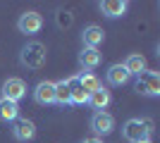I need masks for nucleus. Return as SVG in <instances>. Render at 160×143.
I'll return each instance as SVG.
<instances>
[{
  "instance_id": "obj_1",
  "label": "nucleus",
  "mask_w": 160,
  "mask_h": 143,
  "mask_svg": "<svg viewBox=\"0 0 160 143\" xmlns=\"http://www.w3.org/2000/svg\"><path fill=\"white\" fill-rule=\"evenodd\" d=\"M155 131V124L151 119H143V117H132L122 124V138L127 143H143L151 141Z\"/></svg>"
},
{
  "instance_id": "obj_2",
  "label": "nucleus",
  "mask_w": 160,
  "mask_h": 143,
  "mask_svg": "<svg viewBox=\"0 0 160 143\" xmlns=\"http://www.w3.org/2000/svg\"><path fill=\"white\" fill-rule=\"evenodd\" d=\"M46 60H48V48L43 45V43H38V41H29L27 45L19 50V64L24 69L36 72V69L46 67Z\"/></svg>"
},
{
  "instance_id": "obj_3",
  "label": "nucleus",
  "mask_w": 160,
  "mask_h": 143,
  "mask_svg": "<svg viewBox=\"0 0 160 143\" xmlns=\"http://www.w3.org/2000/svg\"><path fill=\"white\" fill-rule=\"evenodd\" d=\"M134 93L143 95V98H158L160 95V74L158 72H141L136 79H134Z\"/></svg>"
},
{
  "instance_id": "obj_4",
  "label": "nucleus",
  "mask_w": 160,
  "mask_h": 143,
  "mask_svg": "<svg viewBox=\"0 0 160 143\" xmlns=\"http://www.w3.org/2000/svg\"><path fill=\"white\" fill-rule=\"evenodd\" d=\"M115 126H117V122H115V117L110 115V112H93L91 115V119H88V129H91V134H93V138H103V136H110L115 131Z\"/></svg>"
},
{
  "instance_id": "obj_5",
  "label": "nucleus",
  "mask_w": 160,
  "mask_h": 143,
  "mask_svg": "<svg viewBox=\"0 0 160 143\" xmlns=\"http://www.w3.org/2000/svg\"><path fill=\"white\" fill-rule=\"evenodd\" d=\"M46 19H43V14L36 12V10H27V12L19 14V19H17V31L24 36H36L41 34V29H43Z\"/></svg>"
},
{
  "instance_id": "obj_6",
  "label": "nucleus",
  "mask_w": 160,
  "mask_h": 143,
  "mask_svg": "<svg viewBox=\"0 0 160 143\" xmlns=\"http://www.w3.org/2000/svg\"><path fill=\"white\" fill-rule=\"evenodd\" d=\"M27 81L19 79V76H10L2 81V88H0V98L5 100H12V102H19L22 98H27Z\"/></svg>"
},
{
  "instance_id": "obj_7",
  "label": "nucleus",
  "mask_w": 160,
  "mask_h": 143,
  "mask_svg": "<svg viewBox=\"0 0 160 143\" xmlns=\"http://www.w3.org/2000/svg\"><path fill=\"white\" fill-rule=\"evenodd\" d=\"M31 95H33V102H36V105H41V107L55 105V81H50V79L38 81L36 86H33Z\"/></svg>"
},
{
  "instance_id": "obj_8",
  "label": "nucleus",
  "mask_w": 160,
  "mask_h": 143,
  "mask_svg": "<svg viewBox=\"0 0 160 143\" xmlns=\"http://www.w3.org/2000/svg\"><path fill=\"white\" fill-rule=\"evenodd\" d=\"M12 138L19 143H29L36 138V124L31 122V119H27V117H17L12 122Z\"/></svg>"
},
{
  "instance_id": "obj_9",
  "label": "nucleus",
  "mask_w": 160,
  "mask_h": 143,
  "mask_svg": "<svg viewBox=\"0 0 160 143\" xmlns=\"http://www.w3.org/2000/svg\"><path fill=\"white\" fill-rule=\"evenodd\" d=\"M98 10L100 14L105 17V19H122V17H127L129 12V2L127 0H103L98 2Z\"/></svg>"
},
{
  "instance_id": "obj_10",
  "label": "nucleus",
  "mask_w": 160,
  "mask_h": 143,
  "mask_svg": "<svg viewBox=\"0 0 160 143\" xmlns=\"http://www.w3.org/2000/svg\"><path fill=\"white\" fill-rule=\"evenodd\" d=\"M129 81H132V74L124 69L122 62H115V64H110V67L105 69V83H108V86L122 88V86H127Z\"/></svg>"
},
{
  "instance_id": "obj_11",
  "label": "nucleus",
  "mask_w": 160,
  "mask_h": 143,
  "mask_svg": "<svg viewBox=\"0 0 160 143\" xmlns=\"http://www.w3.org/2000/svg\"><path fill=\"white\" fill-rule=\"evenodd\" d=\"M77 62H79L81 72H93L103 62V53L98 48H81V53L77 55Z\"/></svg>"
},
{
  "instance_id": "obj_12",
  "label": "nucleus",
  "mask_w": 160,
  "mask_h": 143,
  "mask_svg": "<svg viewBox=\"0 0 160 143\" xmlns=\"http://www.w3.org/2000/svg\"><path fill=\"white\" fill-rule=\"evenodd\" d=\"M105 41V31L98 24H88L81 29V45L84 48H100Z\"/></svg>"
},
{
  "instance_id": "obj_13",
  "label": "nucleus",
  "mask_w": 160,
  "mask_h": 143,
  "mask_svg": "<svg viewBox=\"0 0 160 143\" xmlns=\"http://www.w3.org/2000/svg\"><path fill=\"white\" fill-rule=\"evenodd\" d=\"M110 102H112V93L105 88V86H100L98 91L88 95V107L93 110V112H105L110 107Z\"/></svg>"
},
{
  "instance_id": "obj_14",
  "label": "nucleus",
  "mask_w": 160,
  "mask_h": 143,
  "mask_svg": "<svg viewBox=\"0 0 160 143\" xmlns=\"http://www.w3.org/2000/svg\"><path fill=\"white\" fill-rule=\"evenodd\" d=\"M124 64V69H127L132 76H139L141 72H146L148 69V64H146V57L141 53H132V55H127V60L122 62Z\"/></svg>"
},
{
  "instance_id": "obj_15",
  "label": "nucleus",
  "mask_w": 160,
  "mask_h": 143,
  "mask_svg": "<svg viewBox=\"0 0 160 143\" xmlns=\"http://www.w3.org/2000/svg\"><path fill=\"white\" fill-rule=\"evenodd\" d=\"M67 83H69V105H88V93L79 86L77 76L67 79Z\"/></svg>"
},
{
  "instance_id": "obj_16",
  "label": "nucleus",
  "mask_w": 160,
  "mask_h": 143,
  "mask_svg": "<svg viewBox=\"0 0 160 143\" xmlns=\"http://www.w3.org/2000/svg\"><path fill=\"white\" fill-rule=\"evenodd\" d=\"M17 117H19V102H12V100L0 98V122L12 124Z\"/></svg>"
},
{
  "instance_id": "obj_17",
  "label": "nucleus",
  "mask_w": 160,
  "mask_h": 143,
  "mask_svg": "<svg viewBox=\"0 0 160 143\" xmlns=\"http://www.w3.org/2000/svg\"><path fill=\"white\" fill-rule=\"evenodd\" d=\"M77 81H79V86H81L84 91H86L88 95H91L93 91H98L100 86H103V83H100V79L93 74V72H81V74L77 76Z\"/></svg>"
},
{
  "instance_id": "obj_18",
  "label": "nucleus",
  "mask_w": 160,
  "mask_h": 143,
  "mask_svg": "<svg viewBox=\"0 0 160 143\" xmlns=\"http://www.w3.org/2000/svg\"><path fill=\"white\" fill-rule=\"evenodd\" d=\"M55 105H60V107L69 105V83H67V79L55 81Z\"/></svg>"
},
{
  "instance_id": "obj_19",
  "label": "nucleus",
  "mask_w": 160,
  "mask_h": 143,
  "mask_svg": "<svg viewBox=\"0 0 160 143\" xmlns=\"http://www.w3.org/2000/svg\"><path fill=\"white\" fill-rule=\"evenodd\" d=\"M58 26H72V14L69 12H58Z\"/></svg>"
},
{
  "instance_id": "obj_20",
  "label": "nucleus",
  "mask_w": 160,
  "mask_h": 143,
  "mask_svg": "<svg viewBox=\"0 0 160 143\" xmlns=\"http://www.w3.org/2000/svg\"><path fill=\"white\" fill-rule=\"evenodd\" d=\"M79 143H105V141H103V138H93V136H91V138H84V141H79Z\"/></svg>"
},
{
  "instance_id": "obj_21",
  "label": "nucleus",
  "mask_w": 160,
  "mask_h": 143,
  "mask_svg": "<svg viewBox=\"0 0 160 143\" xmlns=\"http://www.w3.org/2000/svg\"><path fill=\"white\" fill-rule=\"evenodd\" d=\"M143 143H153V138H151V141H143Z\"/></svg>"
}]
</instances>
